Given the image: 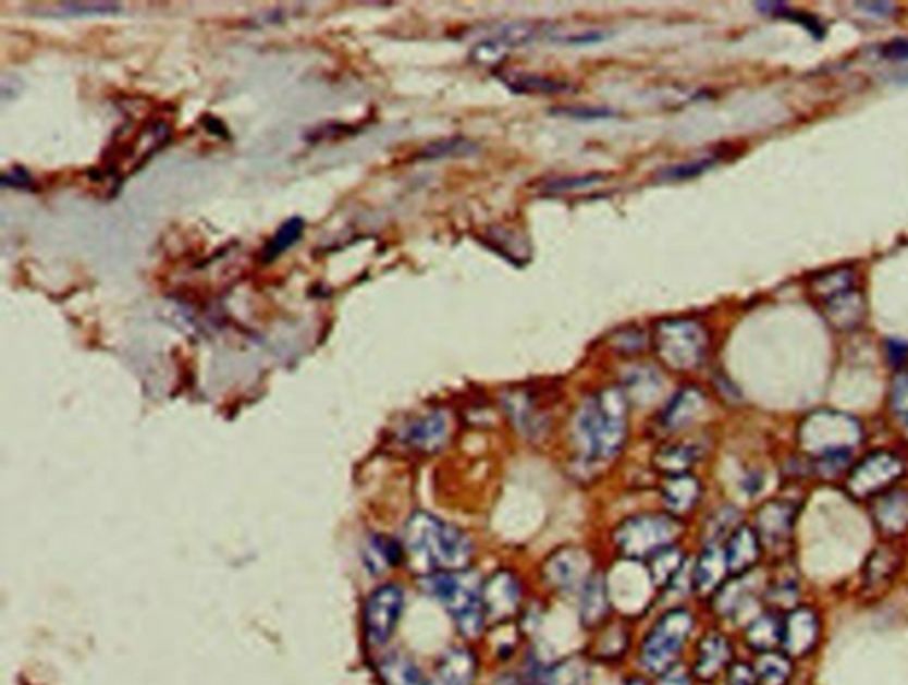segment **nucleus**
I'll return each instance as SVG.
<instances>
[{"instance_id":"obj_1","label":"nucleus","mask_w":908,"mask_h":685,"mask_svg":"<svg viewBox=\"0 0 908 685\" xmlns=\"http://www.w3.org/2000/svg\"><path fill=\"white\" fill-rule=\"evenodd\" d=\"M403 547L412 568L425 575L465 571L474 552L473 540L464 529L426 512L408 518Z\"/></svg>"},{"instance_id":"obj_2","label":"nucleus","mask_w":908,"mask_h":685,"mask_svg":"<svg viewBox=\"0 0 908 685\" xmlns=\"http://www.w3.org/2000/svg\"><path fill=\"white\" fill-rule=\"evenodd\" d=\"M577 439L593 462H611L622 453L628 436V399L619 388L598 391L577 414Z\"/></svg>"},{"instance_id":"obj_3","label":"nucleus","mask_w":908,"mask_h":685,"mask_svg":"<svg viewBox=\"0 0 908 685\" xmlns=\"http://www.w3.org/2000/svg\"><path fill=\"white\" fill-rule=\"evenodd\" d=\"M426 588L453 616L465 638H478L484 627L483 583L478 572H439L426 575Z\"/></svg>"},{"instance_id":"obj_4","label":"nucleus","mask_w":908,"mask_h":685,"mask_svg":"<svg viewBox=\"0 0 908 685\" xmlns=\"http://www.w3.org/2000/svg\"><path fill=\"white\" fill-rule=\"evenodd\" d=\"M809 290L837 331H854L864 321V290L856 270L848 267L829 270L814 278Z\"/></svg>"},{"instance_id":"obj_5","label":"nucleus","mask_w":908,"mask_h":685,"mask_svg":"<svg viewBox=\"0 0 908 685\" xmlns=\"http://www.w3.org/2000/svg\"><path fill=\"white\" fill-rule=\"evenodd\" d=\"M861 427L851 417L839 413H817L800 428L803 450L818 456L823 467L845 464L859 444Z\"/></svg>"},{"instance_id":"obj_6","label":"nucleus","mask_w":908,"mask_h":685,"mask_svg":"<svg viewBox=\"0 0 908 685\" xmlns=\"http://www.w3.org/2000/svg\"><path fill=\"white\" fill-rule=\"evenodd\" d=\"M708 345L707 329L690 318H665L653 329V348L674 371H692L703 365Z\"/></svg>"},{"instance_id":"obj_7","label":"nucleus","mask_w":908,"mask_h":685,"mask_svg":"<svg viewBox=\"0 0 908 685\" xmlns=\"http://www.w3.org/2000/svg\"><path fill=\"white\" fill-rule=\"evenodd\" d=\"M679 526L670 515L641 513L627 518L614 531V543L623 556L630 560L650 558L651 554L673 546L678 537Z\"/></svg>"},{"instance_id":"obj_8","label":"nucleus","mask_w":908,"mask_h":685,"mask_svg":"<svg viewBox=\"0 0 908 685\" xmlns=\"http://www.w3.org/2000/svg\"><path fill=\"white\" fill-rule=\"evenodd\" d=\"M692 631L694 616L687 609L667 611L642 641V666L659 675L673 668Z\"/></svg>"},{"instance_id":"obj_9","label":"nucleus","mask_w":908,"mask_h":685,"mask_svg":"<svg viewBox=\"0 0 908 685\" xmlns=\"http://www.w3.org/2000/svg\"><path fill=\"white\" fill-rule=\"evenodd\" d=\"M905 475V464L899 456L876 451L856 465L848 478V492L859 499L876 498Z\"/></svg>"},{"instance_id":"obj_10","label":"nucleus","mask_w":908,"mask_h":685,"mask_svg":"<svg viewBox=\"0 0 908 685\" xmlns=\"http://www.w3.org/2000/svg\"><path fill=\"white\" fill-rule=\"evenodd\" d=\"M405 594L397 585L380 586L364 609V627L371 645H383L391 638L402 619Z\"/></svg>"},{"instance_id":"obj_11","label":"nucleus","mask_w":908,"mask_h":685,"mask_svg":"<svg viewBox=\"0 0 908 685\" xmlns=\"http://www.w3.org/2000/svg\"><path fill=\"white\" fill-rule=\"evenodd\" d=\"M540 29V24H531V22L506 25L501 33L493 34L492 38L483 39L481 44L474 45L473 50H470V61L478 66H499L502 61H506L507 56L515 48L538 38Z\"/></svg>"},{"instance_id":"obj_12","label":"nucleus","mask_w":908,"mask_h":685,"mask_svg":"<svg viewBox=\"0 0 908 685\" xmlns=\"http://www.w3.org/2000/svg\"><path fill=\"white\" fill-rule=\"evenodd\" d=\"M820 619L813 609H794L783 622L781 645L788 657H803L813 652L820 639Z\"/></svg>"},{"instance_id":"obj_13","label":"nucleus","mask_w":908,"mask_h":685,"mask_svg":"<svg viewBox=\"0 0 908 685\" xmlns=\"http://www.w3.org/2000/svg\"><path fill=\"white\" fill-rule=\"evenodd\" d=\"M520 580L507 571H499L483 585L484 616L501 622L512 619L520 608Z\"/></svg>"},{"instance_id":"obj_14","label":"nucleus","mask_w":908,"mask_h":685,"mask_svg":"<svg viewBox=\"0 0 908 685\" xmlns=\"http://www.w3.org/2000/svg\"><path fill=\"white\" fill-rule=\"evenodd\" d=\"M707 407V396L696 386H687L674 394L665 405L660 416L662 428L667 431H679L690 427Z\"/></svg>"},{"instance_id":"obj_15","label":"nucleus","mask_w":908,"mask_h":685,"mask_svg":"<svg viewBox=\"0 0 908 685\" xmlns=\"http://www.w3.org/2000/svg\"><path fill=\"white\" fill-rule=\"evenodd\" d=\"M795 510L784 501L766 503L756 517V533L761 542L777 547L788 542L794 531Z\"/></svg>"},{"instance_id":"obj_16","label":"nucleus","mask_w":908,"mask_h":685,"mask_svg":"<svg viewBox=\"0 0 908 685\" xmlns=\"http://www.w3.org/2000/svg\"><path fill=\"white\" fill-rule=\"evenodd\" d=\"M545 577L549 585L557 590H574L575 586L586 585L591 577L588 560L575 549H563L547 561Z\"/></svg>"},{"instance_id":"obj_17","label":"nucleus","mask_w":908,"mask_h":685,"mask_svg":"<svg viewBox=\"0 0 908 685\" xmlns=\"http://www.w3.org/2000/svg\"><path fill=\"white\" fill-rule=\"evenodd\" d=\"M447 439H450V419L440 411L419 417L405 431L407 444L422 453H437L445 447Z\"/></svg>"},{"instance_id":"obj_18","label":"nucleus","mask_w":908,"mask_h":685,"mask_svg":"<svg viewBox=\"0 0 908 685\" xmlns=\"http://www.w3.org/2000/svg\"><path fill=\"white\" fill-rule=\"evenodd\" d=\"M873 521L885 537H899L908 531V490H893L876 496Z\"/></svg>"},{"instance_id":"obj_19","label":"nucleus","mask_w":908,"mask_h":685,"mask_svg":"<svg viewBox=\"0 0 908 685\" xmlns=\"http://www.w3.org/2000/svg\"><path fill=\"white\" fill-rule=\"evenodd\" d=\"M724 556L729 574L741 575L751 571L761 556V540L756 529L749 526L736 527L727 540Z\"/></svg>"},{"instance_id":"obj_20","label":"nucleus","mask_w":908,"mask_h":685,"mask_svg":"<svg viewBox=\"0 0 908 685\" xmlns=\"http://www.w3.org/2000/svg\"><path fill=\"white\" fill-rule=\"evenodd\" d=\"M733 647L722 634H708L703 641L699 643L694 675L699 681H713L722 670H726L732 662Z\"/></svg>"},{"instance_id":"obj_21","label":"nucleus","mask_w":908,"mask_h":685,"mask_svg":"<svg viewBox=\"0 0 908 685\" xmlns=\"http://www.w3.org/2000/svg\"><path fill=\"white\" fill-rule=\"evenodd\" d=\"M499 81L517 95L555 96L574 91V86L561 78L545 77L529 72H499Z\"/></svg>"},{"instance_id":"obj_22","label":"nucleus","mask_w":908,"mask_h":685,"mask_svg":"<svg viewBox=\"0 0 908 685\" xmlns=\"http://www.w3.org/2000/svg\"><path fill=\"white\" fill-rule=\"evenodd\" d=\"M476 659L465 648H453L440 659L435 675L428 685H473Z\"/></svg>"},{"instance_id":"obj_23","label":"nucleus","mask_w":908,"mask_h":685,"mask_svg":"<svg viewBox=\"0 0 908 685\" xmlns=\"http://www.w3.org/2000/svg\"><path fill=\"white\" fill-rule=\"evenodd\" d=\"M701 499V484L690 475L673 476L662 487V501L671 515L679 517L696 509Z\"/></svg>"},{"instance_id":"obj_24","label":"nucleus","mask_w":908,"mask_h":685,"mask_svg":"<svg viewBox=\"0 0 908 685\" xmlns=\"http://www.w3.org/2000/svg\"><path fill=\"white\" fill-rule=\"evenodd\" d=\"M609 594L605 577L602 574H594L586 580L582 586V599H580V616L586 627L594 628L608 619Z\"/></svg>"},{"instance_id":"obj_25","label":"nucleus","mask_w":908,"mask_h":685,"mask_svg":"<svg viewBox=\"0 0 908 685\" xmlns=\"http://www.w3.org/2000/svg\"><path fill=\"white\" fill-rule=\"evenodd\" d=\"M727 574L726 556L719 549H707L699 558L694 571V590L699 595H710L721 590Z\"/></svg>"},{"instance_id":"obj_26","label":"nucleus","mask_w":908,"mask_h":685,"mask_svg":"<svg viewBox=\"0 0 908 685\" xmlns=\"http://www.w3.org/2000/svg\"><path fill=\"white\" fill-rule=\"evenodd\" d=\"M901 566V554L893 547H879L864 565V585L870 590H879L889 585Z\"/></svg>"},{"instance_id":"obj_27","label":"nucleus","mask_w":908,"mask_h":685,"mask_svg":"<svg viewBox=\"0 0 908 685\" xmlns=\"http://www.w3.org/2000/svg\"><path fill=\"white\" fill-rule=\"evenodd\" d=\"M698 461V450L689 444H665L653 455V465L662 475L682 476Z\"/></svg>"},{"instance_id":"obj_28","label":"nucleus","mask_w":908,"mask_h":685,"mask_svg":"<svg viewBox=\"0 0 908 685\" xmlns=\"http://www.w3.org/2000/svg\"><path fill=\"white\" fill-rule=\"evenodd\" d=\"M684 566V552L679 547H665L648 558V572L651 583L657 586H670Z\"/></svg>"},{"instance_id":"obj_29","label":"nucleus","mask_w":908,"mask_h":685,"mask_svg":"<svg viewBox=\"0 0 908 685\" xmlns=\"http://www.w3.org/2000/svg\"><path fill=\"white\" fill-rule=\"evenodd\" d=\"M758 685H786L792 678L794 666L786 653H761L754 666Z\"/></svg>"},{"instance_id":"obj_30","label":"nucleus","mask_w":908,"mask_h":685,"mask_svg":"<svg viewBox=\"0 0 908 685\" xmlns=\"http://www.w3.org/2000/svg\"><path fill=\"white\" fill-rule=\"evenodd\" d=\"M402 547L394 542L392 538L375 537L369 540L364 558H366V565H368V571L371 574H382V572L397 565L402 560Z\"/></svg>"},{"instance_id":"obj_31","label":"nucleus","mask_w":908,"mask_h":685,"mask_svg":"<svg viewBox=\"0 0 908 685\" xmlns=\"http://www.w3.org/2000/svg\"><path fill=\"white\" fill-rule=\"evenodd\" d=\"M781 631H783V623L780 620L774 619L772 614H763L749 625L746 639L749 647L758 652H772L775 645H781Z\"/></svg>"},{"instance_id":"obj_32","label":"nucleus","mask_w":908,"mask_h":685,"mask_svg":"<svg viewBox=\"0 0 908 685\" xmlns=\"http://www.w3.org/2000/svg\"><path fill=\"white\" fill-rule=\"evenodd\" d=\"M304 228H306V222L302 217H292V219H287L284 224L279 228L278 233L273 235V238L265 245L263 253H261V261L263 264H272L273 259H278L282 253H286L290 247H292L297 240H300L302 233H304Z\"/></svg>"},{"instance_id":"obj_33","label":"nucleus","mask_w":908,"mask_h":685,"mask_svg":"<svg viewBox=\"0 0 908 685\" xmlns=\"http://www.w3.org/2000/svg\"><path fill=\"white\" fill-rule=\"evenodd\" d=\"M588 666L580 659H568L550 668L536 685H584L588 682Z\"/></svg>"},{"instance_id":"obj_34","label":"nucleus","mask_w":908,"mask_h":685,"mask_svg":"<svg viewBox=\"0 0 908 685\" xmlns=\"http://www.w3.org/2000/svg\"><path fill=\"white\" fill-rule=\"evenodd\" d=\"M476 151H478V144H474L473 140L465 139V137H451V139L437 140L422 148L419 159H453V157H467Z\"/></svg>"},{"instance_id":"obj_35","label":"nucleus","mask_w":908,"mask_h":685,"mask_svg":"<svg viewBox=\"0 0 908 685\" xmlns=\"http://www.w3.org/2000/svg\"><path fill=\"white\" fill-rule=\"evenodd\" d=\"M383 678L389 685H428L417 670L405 657H391L383 662Z\"/></svg>"},{"instance_id":"obj_36","label":"nucleus","mask_w":908,"mask_h":685,"mask_svg":"<svg viewBox=\"0 0 908 685\" xmlns=\"http://www.w3.org/2000/svg\"><path fill=\"white\" fill-rule=\"evenodd\" d=\"M713 163H715L713 157L673 163V166L660 169L659 173H657V180H660V182H685V180H692V178H698L707 173Z\"/></svg>"},{"instance_id":"obj_37","label":"nucleus","mask_w":908,"mask_h":685,"mask_svg":"<svg viewBox=\"0 0 908 685\" xmlns=\"http://www.w3.org/2000/svg\"><path fill=\"white\" fill-rule=\"evenodd\" d=\"M627 388L630 389L631 394H634L637 400L650 402V400L655 399L657 394L662 391V382H660L655 371L642 368L636 369V371L628 377Z\"/></svg>"},{"instance_id":"obj_38","label":"nucleus","mask_w":908,"mask_h":685,"mask_svg":"<svg viewBox=\"0 0 908 685\" xmlns=\"http://www.w3.org/2000/svg\"><path fill=\"white\" fill-rule=\"evenodd\" d=\"M605 180L603 173L579 174V176H563L550 180L545 185V192L563 194V192L579 191V188L594 187Z\"/></svg>"},{"instance_id":"obj_39","label":"nucleus","mask_w":908,"mask_h":685,"mask_svg":"<svg viewBox=\"0 0 908 685\" xmlns=\"http://www.w3.org/2000/svg\"><path fill=\"white\" fill-rule=\"evenodd\" d=\"M891 408L905 423L908 421V368L899 371L891 388Z\"/></svg>"},{"instance_id":"obj_40","label":"nucleus","mask_w":908,"mask_h":685,"mask_svg":"<svg viewBox=\"0 0 908 685\" xmlns=\"http://www.w3.org/2000/svg\"><path fill=\"white\" fill-rule=\"evenodd\" d=\"M555 114L566 115L569 120L579 121H598L611 120L616 118L619 112L614 111L611 107H594V106H572L563 107V109H555Z\"/></svg>"},{"instance_id":"obj_41","label":"nucleus","mask_w":908,"mask_h":685,"mask_svg":"<svg viewBox=\"0 0 908 685\" xmlns=\"http://www.w3.org/2000/svg\"><path fill=\"white\" fill-rule=\"evenodd\" d=\"M735 510H719V512L713 515L712 521L708 523V538H710L713 542L715 538H721L722 535H726L727 529H729V526L735 524Z\"/></svg>"},{"instance_id":"obj_42","label":"nucleus","mask_w":908,"mask_h":685,"mask_svg":"<svg viewBox=\"0 0 908 685\" xmlns=\"http://www.w3.org/2000/svg\"><path fill=\"white\" fill-rule=\"evenodd\" d=\"M727 685H758L754 668L746 666V664H735L729 668Z\"/></svg>"},{"instance_id":"obj_43","label":"nucleus","mask_w":908,"mask_h":685,"mask_svg":"<svg viewBox=\"0 0 908 685\" xmlns=\"http://www.w3.org/2000/svg\"><path fill=\"white\" fill-rule=\"evenodd\" d=\"M657 685H692V681H690V675L685 668L674 664L670 670L660 673Z\"/></svg>"},{"instance_id":"obj_44","label":"nucleus","mask_w":908,"mask_h":685,"mask_svg":"<svg viewBox=\"0 0 908 685\" xmlns=\"http://www.w3.org/2000/svg\"><path fill=\"white\" fill-rule=\"evenodd\" d=\"M885 59H889V61H901V63H907L908 61V39H896V41H891L889 45H885L884 50Z\"/></svg>"},{"instance_id":"obj_45","label":"nucleus","mask_w":908,"mask_h":685,"mask_svg":"<svg viewBox=\"0 0 908 685\" xmlns=\"http://www.w3.org/2000/svg\"><path fill=\"white\" fill-rule=\"evenodd\" d=\"M605 38H608V36L603 33H582L569 36V38H566V41L572 45H589L598 44V41H602V39Z\"/></svg>"},{"instance_id":"obj_46","label":"nucleus","mask_w":908,"mask_h":685,"mask_svg":"<svg viewBox=\"0 0 908 685\" xmlns=\"http://www.w3.org/2000/svg\"><path fill=\"white\" fill-rule=\"evenodd\" d=\"M623 685H648V684H646V682L642 681V678H631V681L625 682V684H623Z\"/></svg>"},{"instance_id":"obj_47","label":"nucleus","mask_w":908,"mask_h":685,"mask_svg":"<svg viewBox=\"0 0 908 685\" xmlns=\"http://www.w3.org/2000/svg\"><path fill=\"white\" fill-rule=\"evenodd\" d=\"M905 427H907V430H908V421H907V423H905Z\"/></svg>"}]
</instances>
